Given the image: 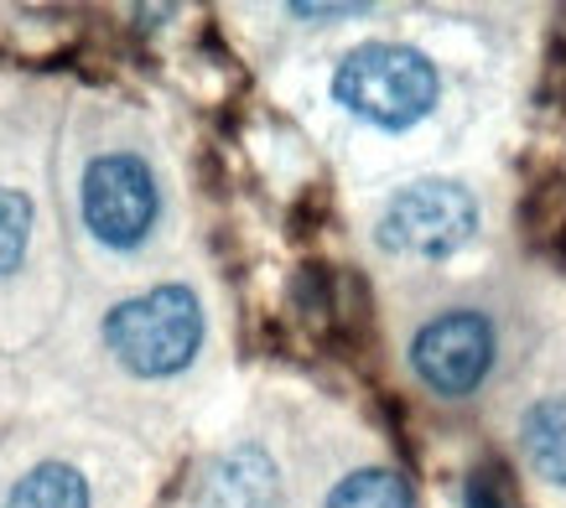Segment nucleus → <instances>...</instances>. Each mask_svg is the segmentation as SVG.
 <instances>
[{
    "label": "nucleus",
    "mask_w": 566,
    "mask_h": 508,
    "mask_svg": "<svg viewBox=\"0 0 566 508\" xmlns=\"http://www.w3.org/2000/svg\"><path fill=\"white\" fill-rule=\"evenodd\" d=\"M327 508H416L406 477L390 467H359L327 493Z\"/></svg>",
    "instance_id": "9"
},
{
    "label": "nucleus",
    "mask_w": 566,
    "mask_h": 508,
    "mask_svg": "<svg viewBox=\"0 0 566 508\" xmlns=\"http://www.w3.org/2000/svg\"><path fill=\"white\" fill-rule=\"evenodd\" d=\"M281 477L265 446H234L213 457V467L198 483V508H275Z\"/></svg>",
    "instance_id": "6"
},
{
    "label": "nucleus",
    "mask_w": 566,
    "mask_h": 508,
    "mask_svg": "<svg viewBox=\"0 0 566 508\" xmlns=\"http://www.w3.org/2000/svg\"><path fill=\"white\" fill-rule=\"evenodd\" d=\"M156 213H161V192H156L151 167L130 151L94 156L84 171V223L88 234L109 244V250H136L151 234Z\"/></svg>",
    "instance_id": "4"
},
{
    "label": "nucleus",
    "mask_w": 566,
    "mask_h": 508,
    "mask_svg": "<svg viewBox=\"0 0 566 508\" xmlns=\"http://www.w3.org/2000/svg\"><path fill=\"white\" fill-rule=\"evenodd\" d=\"M104 348L136 379H167L203 348V306L188 286H156L104 317Z\"/></svg>",
    "instance_id": "2"
},
{
    "label": "nucleus",
    "mask_w": 566,
    "mask_h": 508,
    "mask_svg": "<svg viewBox=\"0 0 566 508\" xmlns=\"http://www.w3.org/2000/svg\"><path fill=\"white\" fill-rule=\"evenodd\" d=\"M369 6H292V17H359Z\"/></svg>",
    "instance_id": "12"
},
{
    "label": "nucleus",
    "mask_w": 566,
    "mask_h": 508,
    "mask_svg": "<svg viewBox=\"0 0 566 508\" xmlns=\"http://www.w3.org/2000/svg\"><path fill=\"white\" fill-rule=\"evenodd\" d=\"M6 508H88V483L69 462H42L11 488Z\"/></svg>",
    "instance_id": "8"
},
{
    "label": "nucleus",
    "mask_w": 566,
    "mask_h": 508,
    "mask_svg": "<svg viewBox=\"0 0 566 508\" xmlns=\"http://www.w3.org/2000/svg\"><path fill=\"white\" fill-rule=\"evenodd\" d=\"M520 452L546 483H566V394H551L520 415Z\"/></svg>",
    "instance_id": "7"
},
{
    "label": "nucleus",
    "mask_w": 566,
    "mask_h": 508,
    "mask_svg": "<svg viewBox=\"0 0 566 508\" xmlns=\"http://www.w3.org/2000/svg\"><path fill=\"white\" fill-rule=\"evenodd\" d=\"M411 369L442 400L473 394L494 369V322L473 306H452L442 317H431L411 342Z\"/></svg>",
    "instance_id": "5"
},
{
    "label": "nucleus",
    "mask_w": 566,
    "mask_h": 508,
    "mask_svg": "<svg viewBox=\"0 0 566 508\" xmlns=\"http://www.w3.org/2000/svg\"><path fill=\"white\" fill-rule=\"evenodd\" d=\"M468 508H510V504H504V493H499L489 477H473V483H468Z\"/></svg>",
    "instance_id": "11"
},
{
    "label": "nucleus",
    "mask_w": 566,
    "mask_h": 508,
    "mask_svg": "<svg viewBox=\"0 0 566 508\" xmlns=\"http://www.w3.org/2000/svg\"><path fill=\"white\" fill-rule=\"evenodd\" d=\"M479 234V203L458 182H411L379 213V250L406 260H447Z\"/></svg>",
    "instance_id": "3"
},
{
    "label": "nucleus",
    "mask_w": 566,
    "mask_h": 508,
    "mask_svg": "<svg viewBox=\"0 0 566 508\" xmlns=\"http://www.w3.org/2000/svg\"><path fill=\"white\" fill-rule=\"evenodd\" d=\"M437 68L400 42H364L333 73V99L375 130H411L437 109Z\"/></svg>",
    "instance_id": "1"
},
{
    "label": "nucleus",
    "mask_w": 566,
    "mask_h": 508,
    "mask_svg": "<svg viewBox=\"0 0 566 508\" xmlns=\"http://www.w3.org/2000/svg\"><path fill=\"white\" fill-rule=\"evenodd\" d=\"M27 239H32V198L0 187V275H11L21 265Z\"/></svg>",
    "instance_id": "10"
}]
</instances>
